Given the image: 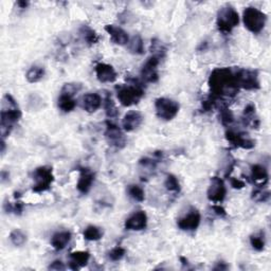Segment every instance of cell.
I'll return each instance as SVG.
<instances>
[{"mask_svg":"<svg viewBox=\"0 0 271 271\" xmlns=\"http://www.w3.org/2000/svg\"><path fill=\"white\" fill-rule=\"evenodd\" d=\"M161 59L155 55H150L141 68V79L148 84H155L159 81L158 66Z\"/></svg>","mask_w":271,"mask_h":271,"instance_id":"8fae6325","label":"cell"},{"mask_svg":"<svg viewBox=\"0 0 271 271\" xmlns=\"http://www.w3.org/2000/svg\"><path fill=\"white\" fill-rule=\"evenodd\" d=\"M250 177L256 187H265L268 184V170L262 164H253L250 169Z\"/></svg>","mask_w":271,"mask_h":271,"instance_id":"ffe728a7","label":"cell"},{"mask_svg":"<svg viewBox=\"0 0 271 271\" xmlns=\"http://www.w3.org/2000/svg\"><path fill=\"white\" fill-rule=\"evenodd\" d=\"M128 50L132 54L135 55H141L144 53V43L142 37L140 35H135L132 38H130V42L127 44Z\"/></svg>","mask_w":271,"mask_h":271,"instance_id":"4316f807","label":"cell"},{"mask_svg":"<svg viewBox=\"0 0 271 271\" xmlns=\"http://www.w3.org/2000/svg\"><path fill=\"white\" fill-rule=\"evenodd\" d=\"M127 195L132 199L138 202H143L145 200V191L138 185H130L126 189Z\"/></svg>","mask_w":271,"mask_h":271,"instance_id":"f546056e","label":"cell"},{"mask_svg":"<svg viewBox=\"0 0 271 271\" xmlns=\"http://www.w3.org/2000/svg\"><path fill=\"white\" fill-rule=\"evenodd\" d=\"M201 222V214L200 212L191 206V208L177 219V227L186 232H193L196 231Z\"/></svg>","mask_w":271,"mask_h":271,"instance_id":"ba28073f","label":"cell"},{"mask_svg":"<svg viewBox=\"0 0 271 271\" xmlns=\"http://www.w3.org/2000/svg\"><path fill=\"white\" fill-rule=\"evenodd\" d=\"M9 238H10V242L14 245L15 247H21L25 243H27V235H25L19 229L13 230L10 233Z\"/></svg>","mask_w":271,"mask_h":271,"instance_id":"1f68e13d","label":"cell"},{"mask_svg":"<svg viewBox=\"0 0 271 271\" xmlns=\"http://www.w3.org/2000/svg\"><path fill=\"white\" fill-rule=\"evenodd\" d=\"M57 107L65 113L71 112L76 107V100L73 96L65 93H61L57 99Z\"/></svg>","mask_w":271,"mask_h":271,"instance_id":"cb8c5ba5","label":"cell"},{"mask_svg":"<svg viewBox=\"0 0 271 271\" xmlns=\"http://www.w3.org/2000/svg\"><path fill=\"white\" fill-rule=\"evenodd\" d=\"M219 119H221V123L225 127H229L234 122V114L228 107L224 106L219 111Z\"/></svg>","mask_w":271,"mask_h":271,"instance_id":"836d02e7","label":"cell"},{"mask_svg":"<svg viewBox=\"0 0 271 271\" xmlns=\"http://www.w3.org/2000/svg\"><path fill=\"white\" fill-rule=\"evenodd\" d=\"M103 104H104V108H105V112L107 118L109 119H113V118H117L118 117V109L117 106H115L113 100L111 99L110 95H106V97L103 99Z\"/></svg>","mask_w":271,"mask_h":271,"instance_id":"4dcf8cb0","label":"cell"},{"mask_svg":"<svg viewBox=\"0 0 271 271\" xmlns=\"http://www.w3.org/2000/svg\"><path fill=\"white\" fill-rule=\"evenodd\" d=\"M243 22L245 28L253 34L261 33L267 22V15L260 9L248 7L243 12Z\"/></svg>","mask_w":271,"mask_h":271,"instance_id":"277c9868","label":"cell"},{"mask_svg":"<svg viewBox=\"0 0 271 271\" xmlns=\"http://www.w3.org/2000/svg\"><path fill=\"white\" fill-rule=\"evenodd\" d=\"M212 210L219 217H226L227 216V211L222 205V203H214L212 205Z\"/></svg>","mask_w":271,"mask_h":271,"instance_id":"60d3db41","label":"cell"},{"mask_svg":"<svg viewBox=\"0 0 271 271\" xmlns=\"http://www.w3.org/2000/svg\"><path fill=\"white\" fill-rule=\"evenodd\" d=\"M95 173L87 169V167H81L80 169V177L77 180L76 189L81 194H88L93 188V185L95 183Z\"/></svg>","mask_w":271,"mask_h":271,"instance_id":"2e32d148","label":"cell"},{"mask_svg":"<svg viewBox=\"0 0 271 271\" xmlns=\"http://www.w3.org/2000/svg\"><path fill=\"white\" fill-rule=\"evenodd\" d=\"M95 71L98 81L101 83H113L118 79V74L114 68L106 63L97 64Z\"/></svg>","mask_w":271,"mask_h":271,"instance_id":"9a60e30c","label":"cell"},{"mask_svg":"<svg viewBox=\"0 0 271 271\" xmlns=\"http://www.w3.org/2000/svg\"><path fill=\"white\" fill-rule=\"evenodd\" d=\"M80 35L83 38V41L86 43L88 46H94L99 43L100 36L99 34L87 24H83L80 28Z\"/></svg>","mask_w":271,"mask_h":271,"instance_id":"d4e9b609","label":"cell"},{"mask_svg":"<svg viewBox=\"0 0 271 271\" xmlns=\"http://www.w3.org/2000/svg\"><path fill=\"white\" fill-rule=\"evenodd\" d=\"M22 112L16 100L10 94H6L2 102L0 111V134L2 139L7 138L12 133L14 125L21 119Z\"/></svg>","mask_w":271,"mask_h":271,"instance_id":"7a4b0ae2","label":"cell"},{"mask_svg":"<svg viewBox=\"0 0 271 271\" xmlns=\"http://www.w3.org/2000/svg\"><path fill=\"white\" fill-rule=\"evenodd\" d=\"M23 208H24V203L17 198H16V201L14 203L6 202L4 205V209L7 213H14V214H18V215H20L22 213Z\"/></svg>","mask_w":271,"mask_h":271,"instance_id":"d590c367","label":"cell"},{"mask_svg":"<svg viewBox=\"0 0 271 271\" xmlns=\"http://www.w3.org/2000/svg\"><path fill=\"white\" fill-rule=\"evenodd\" d=\"M143 114L137 110L128 111L122 120V127L123 130L127 133H133L143 123Z\"/></svg>","mask_w":271,"mask_h":271,"instance_id":"e0dca14e","label":"cell"},{"mask_svg":"<svg viewBox=\"0 0 271 271\" xmlns=\"http://www.w3.org/2000/svg\"><path fill=\"white\" fill-rule=\"evenodd\" d=\"M145 92L143 85L139 82H134L132 84L121 85L117 88V98L120 104L124 107H131L137 105L143 98Z\"/></svg>","mask_w":271,"mask_h":271,"instance_id":"3957f363","label":"cell"},{"mask_svg":"<svg viewBox=\"0 0 271 271\" xmlns=\"http://www.w3.org/2000/svg\"><path fill=\"white\" fill-rule=\"evenodd\" d=\"M243 120H244L245 125H248L252 128H256V130L259 128L261 121H260L259 117H257L256 107L253 103H249V104L244 108Z\"/></svg>","mask_w":271,"mask_h":271,"instance_id":"603a6c76","label":"cell"},{"mask_svg":"<svg viewBox=\"0 0 271 271\" xmlns=\"http://www.w3.org/2000/svg\"><path fill=\"white\" fill-rule=\"evenodd\" d=\"M229 182L231 187L235 189V190H242L245 187H246V184H245L243 180H240L239 178H235V177H229Z\"/></svg>","mask_w":271,"mask_h":271,"instance_id":"ab89813d","label":"cell"},{"mask_svg":"<svg viewBox=\"0 0 271 271\" xmlns=\"http://www.w3.org/2000/svg\"><path fill=\"white\" fill-rule=\"evenodd\" d=\"M82 89V85L79 83H67L63 86L61 93H65L70 96H75Z\"/></svg>","mask_w":271,"mask_h":271,"instance_id":"f35d334b","label":"cell"},{"mask_svg":"<svg viewBox=\"0 0 271 271\" xmlns=\"http://www.w3.org/2000/svg\"><path fill=\"white\" fill-rule=\"evenodd\" d=\"M5 152H6V142L5 139H2V154L5 155Z\"/></svg>","mask_w":271,"mask_h":271,"instance_id":"f6af8a7d","label":"cell"},{"mask_svg":"<svg viewBox=\"0 0 271 271\" xmlns=\"http://www.w3.org/2000/svg\"><path fill=\"white\" fill-rule=\"evenodd\" d=\"M164 187L171 193H179L180 189H182L180 188V183L178 178L173 174L166 175V178L164 180Z\"/></svg>","mask_w":271,"mask_h":271,"instance_id":"d6a6232c","label":"cell"},{"mask_svg":"<svg viewBox=\"0 0 271 271\" xmlns=\"http://www.w3.org/2000/svg\"><path fill=\"white\" fill-rule=\"evenodd\" d=\"M126 254V250L121 247V246H117L112 248L109 252H108V259L111 262H119L121 260H123V257Z\"/></svg>","mask_w":271,"mask_h":271,"instance_id":"74e56055","label":"cell"},{"mask_svg":"<svg viewBox=\"0 0 271 271\" xmlns=\"http://www.w3.org/2000/svg\"><path fill=\"white\" fill-rule=\"evenodd\" d=\"M239 23L238 12L231 6L223 7L217 13L216 25L219 32L229 34Z\"/></svg>","mask_w":271,"mask_h":271,"instance_id":"5b68a950","label":"cell"},{"mask_svg":"<svg viewBox=\"0 0 271 271\" xmlns=\"http://www.w3.org/2000/svg\"><path fill=\"white\" fill-rule=\"evenodd\" d=\"M45 74H46V71L44 67L33 65L32 67L29 68L27 73H25V80L31 84H35L42 81L44 79Z\"/></svg>","mask_w":271,"mask_h":271,"instance_id":"484cf974","label":"cell"},{"mask_svg":"<svg viewBox=\"0 0 271 271\" xmlns=\"http://www.w3.org/2000/svg\"><path fill=\"white\" fill-rule=\"evenodd\" d=\"M179 103L170 98H158L155 101V110L157 117L163 121H171L178 114Z\"/></svg>","mask_w":271,"mask_h":271,"instance_id":"52a82bcc","label":"cell"},{"mask_svg":"<svg viewBox=\"0 0 271 271\" xmlns=\"http://www.w3.org/2000/svg\"><path fill=\"white\" fill-rule=\"evenodd\" d=\"M105 139L107 141V143L117 149H122L126 146L127 139L122 132L121 128L119 126L115 125L114 123L107 121L106 122V128L104 133Z\"/></svg>","mask_w":271,"mask_h":271,"instance_id":"30bf717a","label":"cell"},{"mask_svg":"<svg viewBox=\"0 0 271 271\" xmlns=\"http://www.w3.org/2000/svg\"><path fill=\"white\" fill-rule=\"evenodd\" d=\"M236 81L238 88L246 90H256L261 87L259 73L256 70L236 69Z\"/></svg>","mask_w":271,"mask_h":271,"instance_id":"9c48e42d","label":"cell"},{"mask_svg":"<svg viewBox=\"0 0 271 271\" xmlns=\"http://www.w3.org/2000/svg\"><path fill=\"white\" fill-rule=\"evenodd\" d=\"M49 270H56V271H59V270H65L66 269V266L65 264H64L62 261L59 260H56L54 262H52L50 264V266L48 267Z\"/></svg>","mask_w":271,"mask_h":271,"instance_id":"b9f144b4","label":"cell"},{"mask_svg":"<svg viewBox=\"0 0 271 271\" xmlns=\"http://www.w3.org/2000/svg\"><path fill=\"white\" fill-rule=\"evenodd\" d=\"M17 6L20 7L21 9H25L28 6H29V3H25V2H18L17 3Z\"/></svg>","mask_w":271,"mask_h":271,"instance_id":"ee69618b","label":"cell"},{"mask_svg":"<svg viewBox=\"0 0 271 271\" xmlns=\"http://www.w3.org/2000/svg\"><path fill=\"white\" fill-rule=\"evenodd\" d=\"M152 55H155L159 57L160 59L164 58L165 54H166V48L164 47V45L162 44L161 41L157 40V38H155V40L152 41Z\"/></svg>","mask_w":271,"mask_h":271,"instance_id":"e575fe53","label":"cell"},{"mask_svg":"<svg viewBox=\"0 0 271 271\" xmlns=\"http://www.w3.org/2000/svg\"><path fill=\"white\" fill-rule=\"evenodd\" d=\"M83 237L88 242H98L103 237V230L98 226L89 225L83 231Z\"/></svg>","mask_w":271,"mask_h":271,"instance_id":"83f0119b","label":"cell"},{"mask_svg":"<svg viewBox=\"0 0 271 271\" xmlns=\"http://www.w3.org/2000/svg\"><path fill=\"white\" fill-rule=\"evenodd\" d=\"M252 199L257 202H265L269 199L270 193L267 190H263V187H257L253 192H252Z\"/></svg>","mask_w":271,"mask_h":271,"instance_id":"8d00e7d4","label":"cell"},{"mask_svg":"<svg viewBox=\"0 0 271 271\" xmlns=\"http://www.w3.org/2000/svg\"><path fill=\"white\" fill-rule=\"evenodd\" d=\"M103 104V98L96 93H89L82 98V107L88 113L98 111Z\"/></svg>","mask_w":271,"mask_h":271,"instance_id":"d6986e66","label":"cell"},{"mask_svg":"<svg viewBox=\"0 0 271 271\" xmlns=\"http://www.w3.org/2000/svg\"><path fill=\"white\" fill-rule=\"evenodd\" d=\"M229 266L225 262H217L216 265L213 267V270H227Z\"/></svg>","mask_w":271,"mask_h":271,"instance_id":"7bdbcfd3","label":"cell"},{"mask_svg":"<svg viewBox=\"0 0 271 271\" xmlns=\"http://www.w3.org/2000/svg\"><path fill=\"white\" fill-rule=\"evenodd\" d=\"M209 88L213 98H233L238 93L236 81V69L216 68L209 76Z\"/></svg>","mask_w":271,"mask_h":271,"instance_id":"6da1fadb","label":"cell"},{"mask_svg":"<svg viewBox=\"0 0 271 271\" xmlns=\"http://www.w3.org/2000/svg\"><path fill=\"white\" fill-rule=\"evenodd\" d=\"M226 139L229 143L235 148L252 149L255 146V142L247 137L244 133L228 130L226 132Z\"/></svg>","mask_w":271,"mask_h":271,"instance_id":"4fadbf2b","label":"cell"},{"mask_svg":"<svg viewBox=\"0 0 271 271\" xmlns=\"http://www.w3.org/2000/svg\"><path fill=\"white\" fill-rule=\"evenodd\" d=\"M90 260V253L88 251H73L70 253L69 268L72 270H80L87 266Z\"/></svg>","mask_w":271,"mask_h":271,"instance_id":"7402d4cb","label":"cell"},{"mask_svg":"<svg viewBox=\"0 0 271 271\" xmlns=\"http://www.w3.org/2000/svg\"><path fill=\"white\" fill-rule=\"evenodd\" d=\"M148 217L144 211H137L126 218L124 228L127 231H142L147 227Z\"/></svg>","mask_w":271,"mask_h":271,"instance_id":"5bb4252c","label":"cell"},{"mask_svg":"<svg viewBox=\"0 0 271 271\" xmlns=\"http://www.w3.org/2000/svg\"><path fill=\"white\" fill-rule=\"evenodd\" d=\"M251 247L257 251V252H262L265 249L266 246V239H265V233L263 231H259L256 233H253L250 235L249 238Z\"/></svg>","mask_w":271,"mask_h":271,"instance_id":"f1b7e54d","label":"cell"},{"mask_svg":"<svg viewBox=\"0 0 271 271\" xmlns=\"http://www.w3.org/2000/svg\"><path fill=\"white\" fill-rule=\"evenodd\" d=\"M105 31L108 33L112 43L115 45L126 46L128 42H130V36H128V33L121 27H118V25L106 24Z\"/></svg>","mask_w":271,"mask_h":271,"instance_id":"ac0fdd59","label":"cell"},{"mask_svg":"<svg viewBox=\"0 0 271 271\" xmlns=\"http://www.w3.org/2000/svg\"><path fill=\"white\" fill-rule=\"evenodd\" d=\"M227 195V188L225 182L221 178L214 176L210 180V185L206 191L208 199L213 203H222Z\"/></svg>","mask_w":271,"mask_h":271,"instance_id":"7c38bea8","label":"cell"},{"mask_svg":"<svg viewBox=\"0 0 271 271\" xmlns=\"http://www.w3.org/2000/svg\"><path fill=\"white\" fill-rule=\"evenodd\" d=\"M72 237V234L70 231H58L54 233L50 239V244L52 248L56 251L64 250L70 243Z\"/></svg>","mask_w":271,"mask_h":271,"instance_id":"44dd1931","label":"cell"},{"mask_svg":"<svg viewBox=\"0 0 271 271\" xmlns=\"http://www.w3.org/2000/svg\"><path fill=\"white\" fill-rule=\"evenodd\" d=\"M33 188L34 193H44L51 189L54 182V174L51 166H40L34 170L33 175Z\"/></svg>","mask_w":271,"mask_h":271,"instance_id":"8992f818","label":"cell"}]
</instances>
